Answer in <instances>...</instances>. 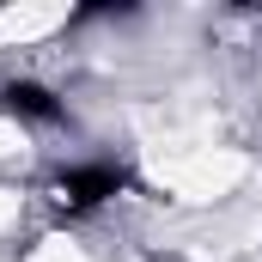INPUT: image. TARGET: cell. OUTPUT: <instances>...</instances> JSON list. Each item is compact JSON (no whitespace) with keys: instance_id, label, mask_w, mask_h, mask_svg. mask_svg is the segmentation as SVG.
<instances>
[{"instance_id":"1","label":"cell","mask_w":262,"mask_h":262,"mask_svg":"<svg viewBox=\"0 0 262 262\" xmlns=\"http://www.w3.org/2000/svg\"><path fill=\"white\" fill-rule=\"evenodd\" d=\"M122 189V171L116 165H85V171H67L61 177V201L67 207H98Z\"/></svg>"},{"instance_id":"2","label":"cell","mask_w":262,"mask_h":262,"mask_svg":"<svg viewBox=\"0 0 262 262\" xmlns=\"http://www.w3.org/2000/svg\"><path fill=\"white\" fill-rule=\"evenodd\" d=\"M0 98H6V110H12V116H31V122H55V116H61L55 92H49V85H37V79H12Z\"/></svg>"}]
</instances>
